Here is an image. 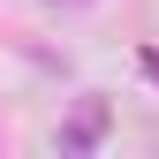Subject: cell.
I'll return each instance as SVG.
<instances>
[{"label":"cell","instance_id":"cell-1","mask_svg":"<svg viewBox=\"0 0 159 159\" xmlns=\"http://www.w3.org/2000/svg\"><path fill=\"white\" fill-rule=\"evenodd\" d=\"M98 136H106V106H98V98H91V106L76 114L68 129H61V144H68V152H84V144H98Z\"/></svg>","mask_w":159,"mask_h":159}]
</instances>
